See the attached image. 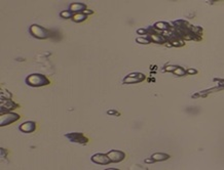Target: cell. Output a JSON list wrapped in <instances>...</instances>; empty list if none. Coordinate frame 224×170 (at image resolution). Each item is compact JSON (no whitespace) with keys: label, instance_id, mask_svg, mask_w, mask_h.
I'll list each match as a JSON object with an SVG mask.
<instances>
[{"label":"cell","instance_id":"obj_24","mask_svg":"<svg viewBox=\"0 0 224 170\" xmlns=\"http://www.w3.org/2000/svg\"><path fill=\"white\" fill-rule=\"evenodd\" d=\"M137 33L142 35V36H144V35H146V29H139V30H137Z\"/></svg>","mask_w":224,"mask_h":170},{"label":"cell","instance_id":"obj_10","mask_svg":"<svg viewBox=\"0 0 224 170\" xmlns=\"http://www.w3.org/2000/svg\"><path fill=\"white\" fill-rule=\"evenodd\" d=\"M85 9H87L86 4L82 2H73L69 6V10L73 13H80L83 12Z\"/></svg>","mask_w":224,"mask_h":170},{"label":"cell","instance_id":"obj_8","mask_svg":"<svg viewBox=\"0 0 224 170\" xmlns=\"http://www.w3.org/2000/svg\"><path fill=\"white\" fill-rule=\"evenodd\" d=\"M90 160H92V162L99 165H108L110 164V163H112L109 157L107 156V154H100V153L95 154L90 157Z\"/></svg>","mask_w":224,"mask_h":170},{"label":"cell","instance_id":"obj_12","mask_svg":"<svg viewBox=\"0 0 224 170\" xmlns=\"http://www.w3.org/2000/svg\"><path fill=\"white\" fill-rule=\"evenodd\" d=\"M151 158L153 159L154 162H162L170 159V155L164 154V153H154L151 156Z\"/></svg>","mask_w":224,"mask_h":170},{"label":"cell","instance_id":"obj_6","mask_svg":"<svg viewBox=\"0 0 224 170\" xmlns=\"http://www.w3.org/2000/svg\"><path fill=\"white\" fill-rule=\"evenodd\" d=\"M19 107V105L16 104L12 100H6V98H1L0 102V114H5V113L10 112L12 110H15Z\"/></svg>","mask_w":224,"mask_h":170},{"label":"cell","instance_id":"obj_23","mask_svg":"<svg viewBox=\"0 0 224 170\" xmlns=\"http://www.w3.org/2000/svg\"><path fill=\"white\" fill-rule=\"evenodd\" d=\"M82 13H85V16H87V17H89L90 15H93V13H94V12H93L92 9H85V12H83Z\"/></svg>","mask_w":224,"mask_h":170},{"label":"cell","instance_id":"obj_9","mask_svg":"<svg viewBox=\"0 0 224 170\" xmlns=\"http://www.w3.org/2000/svg\"><path fill=\"white\" fill-rule=\"evenodd\" d=\"M19 129L24 133H32L36 130V123L33 121H26L21 124Z\"/></svg>","mask_w":224,"mask_h":170},{"label":"cell","instance_id":"obj_18","mask_svg":"<svg viewBox=\"0 0 224 170\" xmlns=\"http://www.w3.org/2000/svg\"><path fill=\"white\" fill-rule=\"evenodd\" d=\"M190 31L192 33L198 35V36H202V27H198V26H192L190 28Z\"/></svg>","mask_w":224,"mask_h":170},{"label":"cell","instance_id":"obj_13","mask_svg":"<svg viewBox=\"0 0 224 170\" xmlns=\"http://www.w3.org/2000/svg\"><path fill=\"white\" fill-rule=\"evenodd\" d=\"M74 23H82L85 20H87V16H85V13L80 12V13H74L71 19Z\"/></svg>","mask_w":224,"mask_h":170},{"label":"cell","instance_id":"obj_3","mask_svg":"<svg viewBox=\"0 0 224 170\" xmlns=\"http://www.w3.org/2000/svg\"><path fill=\"white\" fill-rule=\"evenodd\" d=\"M20 118L21 116L15 112H8L5 113V114H2L0 116V127H4L9 125V124L15 123L17 120H20Z\"/></svg>","mask_w":224,"mask_h":170},{"label":"cell","instance_id":"obj_4","mask_svg":"<svg viewBox=\"0 0 224 170\" xmlns=\"http://www.w3.org/2000/svg\"><path fill=\"white\" fill-rule=\"evenodd\" d=\"M65 137L68 139L71 143L74 144H83L85 146L89 143V139L83 134L82 132H70V133H66Z\"/></svg>","mask_w":224,"mask_h":170},{"label":"cell","instance_id":"obj_7","mask_svg":"<svg viewBox=\"0 0 224 170\" xmlns=\"http://www.w3.org/2000/svg\"><path fill=\"white\" fill-rule=\"evenodd\" d=\"M107 156L109 157L112 163H119L125 159V154L122 151L118 150H111L107 153Z\"/></svg>","mask_w":224,"mask_h":170},{"label":"cell","instance_id":"obj_20","mask_svg":"<svg viewBox=\"0 0 224 170\" xmlns=\"http://www.w3.org/2000/svg\"><path fill=\"white\" fill-rule=\"evenodd\" d=\"M178 66H173V65H170V66H166L163 68V72H174L175 70L177 69Z\"/></svg>","mask_w":224,"mask_h":170},{"label":"cell","instance_id":"obj_15","mask_svg":"<svg viewBox=\"0 0 224 170\" xmlns=\"http://www.w3.org/2000/svg\"><path fill=\"white\" fill-rule=\"evenodd\" d=\"M136 42H137V43H139V44H150V43H151V41H150L149 39H148L147 35L137 37V38H136Z\"/></svg>","mask_w":224,"mask_h":170},{"label":"cell","instance_id":"obj_11","mask_svg":"<svg viewBox=\"0 0 224 170\" xmlns=\"http://www.w3.org/2000/svg\"><path fill=\"white\" fill-rule=\"evenodd\" d=\"M147 37L151 42H154V43H157V44H163V43H167V39L164 38L163 35H159V34H155V33H150V34H146Z\"/></svg>","mask_w":224,"mask_h":170},{"label":"cell","instance_id":"obj_22","mask_svg":"<svg viewBox=\"0 0 224 170\" xmlns=\"http://www.w3.org/2000/svg\"><path fill=\"white\" fill-rule=\"evenodd\" d=\"M186 74H188V75H195V74H197V69H187Z\"/></svg>","mask_w":224,"mask_h":170},{"label":"cell","instance_id":"obj_17","mask_svg":"<svg viewBox=\"0 0 224 170\" xmlns=\"http://www.w3.org/2000/svg\"><path fill=\"white\" fill-rule=\"evenodd\" d=\"M74 13L71 12L70 10H63V12H60V17H63V19L65 20H68V19H72V17Z\"/></svg>","mask_w":224,"mask_h":170},{"label":"cell","instance_id":"obj_14","mask_svg":"<svg viewBox=\"0 0 224 170\" xmlns=\"http://www.w3.org/2000/svg\"><path fill=\"white\" fill-rule=\"evenodd\" d=\"M170 26H171V24L166 23V22H157L154 24V28H156V29L159 31H163V32L169 30Z\"/></svg>","mask_w":224,"mask_h":170},{"label":"cell","instance_id":"obj_5","mask_svg":"<svg viewBox=\"0 0 224 170\" xmlns=\"http://www.w3.org/2000/svg\"><path fill=\"white\" fill-rule=\"evenodd\" d=\"M145 80V75L142 73H131L127 75L124 80H122V83L124 84H136V83H140L142 81Z\"/></svg>","mask_w":224,"mask_h":170},{"label":"cell","instance_id":"obj_25","mask_svg":"<svg viewBox=\"0 0 224 170\" xmlns=\"http://www.w3.org/2000/svg\"><path fill=\"white\" fill-rule=\"evenodd\" d=\"M145 163H148V164H150V163H154V161H153L152 158H149V159H145Z\"/></svg>","mask_w":224,"mask_h":170},{"label":"cell","instance_id":"obj_21","mask_svg":"<svg viewBox=\"0 0 224 170\" xmlns=\"http://www.w3.org/2000/svg\"><path fill=\"white\" fill-rule=\"evenodd\" d=\"M107 114H108V115H113V116H116V117H119V116H120V113H118L117 111H115V110H108Z\"/></svg>","mask_w":224,"mask_h":170},{"label":"cell","instance_id":"obj_2","mask_svg":"<svg viewBox=\"0 0 224 170\" xmlns=\"http://www.w3.org/2000/svg\"><path fill=\"white\" fill-rule=\"evenodd\" d=\"M29 32L34 38L39 39V40H44V39H47L50 37V31L37 24L31 25L29 28Z\"/></svg>","mask_w":224,"mask_h":170},{"label":"cell","instance_id":"obj_19","mask_svg":"<svg viewBox=\"0 0 224 170\" xmlns=\"http://www.w3.org/2000/svg\"><path fill=\"white\" fill-rule=\"evenodd\" d=\"M0 97H1V98H6V100H12V94L9 92V91L7 90H3L1 89V93H0Z\"/></svg>","mask_w":224,"mask_h":170},{"label":"cell","instance_id":"obj_16","mask_svg":"<svg viewBox=\"0 0 224 170\" xmlns=\"http://www.w3.org/2000/svg\"><path fill=\"white\" fill-rule=\"evenodd\" d=\"M174 75H176L178 77H183L186 75V69H184V68H182V67H179L178 66L177 67V69L174 71Z\"/></svg>","mask_w":224,"mask_h":170},{"label":"cell","instance_id":"obj_1","mask_svg":"<svg viewBox=\"0 0 224 170\" xmlns=\"http://www.w3.org/2000/svg\"><path fill=\"white\" fill-rule=\"evenodd\" d=\"M25 82L27 85H29L31 87H42V86H46V85H50L51 81L46 76L43 75V74L33 73L26 77Z\"/></svg>","mask_w":224,"mask_h":170}]
</instances>
